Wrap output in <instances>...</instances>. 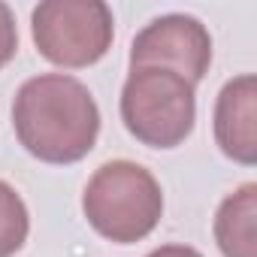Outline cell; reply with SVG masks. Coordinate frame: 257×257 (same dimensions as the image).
Returning <instances> with one entry per match:
<instances>
[{"instance_id": "2", "label": "cell", "mask_w": 257, "mask_h": 257, "mask_svg": "<svg viewBox=\"0 0 257 257\" xmlns=\"http://www.w3.org/2000/svg\"><path fill=\"white\" fill-rule=\"evenodd\" d=\"M82 212L103 239L134 245L158 227L164 215V191L143 164L109 161L88 179Z\"/></svg>"}, {"instance_id": "5", "label": "cell", "mask_w": 257, "mask_h": 257, "mask_svg": "<svg viewBox=\"0 0 257 257\" xmlns=\"http://www.w3.org/2000/svg\"><path fill=\"white\" fill-rule=\"evenodd\" d=\"M212 64V37L194 16L170 13L149 22L131 46V70L164 67L197 85Z\"/></svg>"}, {"instance_id": "9", "label": "cell", "mask_w": 257, "mask_h": 257, "mask_svg": "<svg viewBox=\"0 0 257 257\" xmlns=\"http://www.w3.org/2000/svg\"><path fill=\"white\" fill-rule=\"evenodd\" d=\"M19 52V28H16V16L7 4H0V70H4Z\"/></svg>"}, {"instance_id": "3", "label": "cell", "mask_w": 257, "mask_h": 257, "mask_svg": "<svg viewBox=\"0 0 257 257\" xmlns=\"http://www.w3.org/2000/svg\"><path fill=\"white\" fill-rule=\"evenodd\" d=\"M121 121L143 146L176 149L197 121L194 85L164 67H137L121 88Z\"/></svg>"}, {"instance_id": "6", "label": "cell", "mask_w": 257, "mask_h": 257, "mask_svg": "<svg viewBox=\"0 0 257 257\" xmlns=\"http://www.w3.org/2000/svg\"><path fill=\"white\" fill-rule=\"evenodd\" d=\"M215 143L218 149L242 164H257V76L242 73L230 79L215 100Z\"/></svg>"}, {"instance_id": "7", "label": "cell", "mask_w": 257, "mask_h": 257, "mask_svg": "<svg viewBox=\"0 0 257 257\" xmlns=\"http://www.w3.org/2000/svg\"><path fill=\"white\" fill-rule=\"evenodd\" d=\"M224 257H257V185L245 182L227 194L212 224Z\"/></svg>"}, {"instance_id": "4", "label": "cell", "mask_w": 257, "mask_h": 257, "mask_svg": "<svg viewBox=\"0 0 257 257\" xmlns=\"http://www.w3.org/2000/svg\"><path fill=\"white\" fill-rule=\"evenodd\" d=\"M40 55L58 67L97 64L115 37V19L103 0H43L31 16Z\"/></svg>"}, {"instance_id": "10", "label": "cell", "mask_w": 257, "mask_h": 257, "mask_svg": "<svg viewBox=\"0 0 257 257\" xmlns=\"http://www.w3.org/2000/svg\"><path fill=\"white\" fill-rule=\"evenodd\" d=\"M146 257H203V254L197 248H191V245H161Z\"/></svg>"}, {"instance_id": "1", "label": "cell", "mask_w": 257, "mask_h": 257, "mask_svg": "<svg viewBox=\"0 0 257 257\" xmlns=\"http://www.w3.org/2000/svg\"><path fill=\"white\" fill-rule=\"evenodd\" d=\"M13 127L28 155L67 167L94 149L100 137V106L76 76L40 73L16 91Z\"/></svg>"}, {"instance_id": "8", "label": "cell", "mask_w": 257, "mask_h": 257, "mask_svg": "<svg viewBox=\"0 0 257 257\" xmlns=\"http://www.w3.org/2000/svg\"><path fill=\"white\" fill-rule=\"evenodd\" d=\"M31 233V215L22 194L0 179V257H13L22 251Z\"/></svg>"}]
</instances>
